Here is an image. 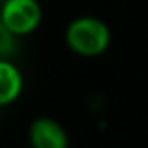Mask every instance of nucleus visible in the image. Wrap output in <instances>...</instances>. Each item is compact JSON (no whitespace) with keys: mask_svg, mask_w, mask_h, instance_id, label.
Masks as SVG:
<instances>
[{"mask_svg":"<svg viewBox=\"0 0 148 148\" xmlns=\"http://www.w3.org/2000/svg\"><path fill=\"white\" fill-rule=\"evenodd\" d=\"M112 34L109 25L96 15H79L71 19L64 30V43L73 54L83 58H98L111 47Z\"/></svg>","mask_w":148,"mask_h":148,"instance_id":"obj_1","label":"nucleus"},{"mask_svg":"<svg viewBox=\"0 0 148 148\" xmlns=\"http://www.w3.org/2000/svg\"><path fill=\"white\" fill-rule=\"evenodd\" d=\"M43 21L40 0H4L0 6V26L11 38L34 34Z\"/></svg>","mask_w":148,"mask_h":148,"instance_id":"obj_2","label":"nucleus"},{"mask_svg":"<svg viewBox=\"0 0 148 148\" xmlns=\"http://www.w3.org/2000/svg\"><path fill=\"white\" fill-rule=\"evenodd\" d=\"M30 148H69L66 127L51 116H38L28 126Z\"/></svg>","mask_w":148,"mask_h":148,"instance_id":"obj_3","label":"nucleus"},{"mask_svg":"<svg viewBox=\"0 0 148 148\" xmlns=\"http://www.w3.org/2000/svg\"><path fill=\"white\" fill-rule=\"evenodd\" d=\"M25 90L23 71L11 60L0 56V109L10 107L21 98Z\"/></svg>","mask_w":148,"mask_h":148,"instance_id":"obj_4","label":"nucleus"}]
</instances>
